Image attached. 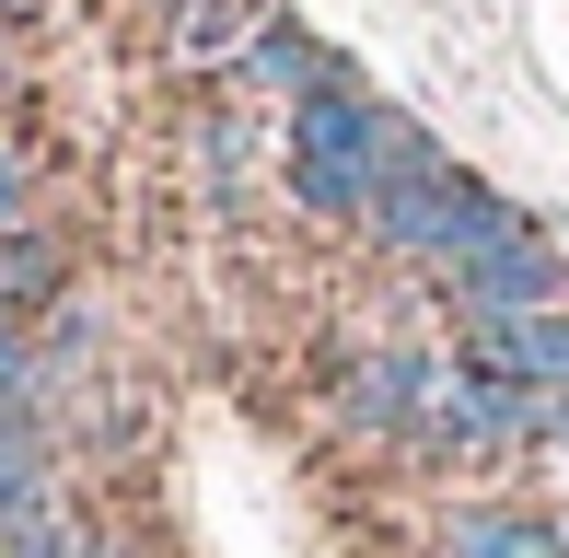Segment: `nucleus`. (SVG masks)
Segmentation results:
<instances>
[{
  "label": "nucleus",
  "mask_w": 569,
  "mask_h": 558,
  "mask_svg": "<svg viewBox=\"0 0 569 558\" xmlns=\"http://www.w3.org/2000/svg\"><path fill=\"white\" fill-rule=\"evenodd\" d=\"M360 233L383 245V257H419L430 279H453V268H477V257H500V245H523V233H547V221L523 210V198H500L488 175H465L453 151L442 163H419V175H396V187L372 198V221Z\"/></svg>",
  "instance_id": "nucleus-1"
},
{
  "label": "nucleus",
  "mask_w": 569,
  "mask_h": 558,
  "mask_svg": "<svg viewBox=\"0 0 569 558\" xmlns=\"http://www.w3.org/2000/svg\"><path fill=\"white\" fill-rule=\"evenodd\" d=\"M372 129H383V93L349 59L279 117V163H291V198L315 221H372Z\"/></svg>",
  "instance_id": "nucleus-2"
},
{
  "label": "nucleus",
  "mask_w": 569,
  "mask_h": 558,
  "mask_svg": "<svg viewBox=\"0 0 569 558\" xmlns=\"http://www.w3.org/2000/svg\"><path fill=\"white\" fill-rule=\"evenodd\" d=\"M442 302H453V326H523V315H558V302H569V257H558V233H523V245H500V257L453 268Z\"/></svg>",
  "instance_id": "nucleus-3"
},
{
  "label": "nucleus",
  "mask_w": 569,
  "mask_h": 558,
  "mask_svg": "<svg viewBox=\"0 0 569 558\" xmlns=\"http://www.w3.org/2000/svg\"><path fill=\"white\" fill-rule=\"evenodd\" d=\"M419 396H430V349H372V361L338 372V396H326V408H338L349 442H407Z\"/></svg>",
  "instance_id": "nucleus-4"
},
{
  "label": "nucleus",
  "mask_w": 569,
  "mask_h": 558,
  "mask_svg": "<svg viewBox=\"0 0 569 558\" xmlns=\"http://www.w3.org/2000/svg\"><path fill=\"white\" fill-rule=\"evenodd\" d=\"M326 70H338V47H326L315 23H302V12H268V23L244 36V59L221 70V82H232V93H256V106H279V117H291L302 93L326 82Z\"/></svg>",
  "instance_id": "nucleus-5"
},
{
  "label": "nucleus",
  "mask_w": 569,
  "mask_h": 558,
  "mask_svg": "<svg viewBox=\"0 0 569 558\" xmlns=\"http://www.w3.org/2000/svg\"><path fill=\"white\" fill-rule=\"evenodd\" d=\"M430 558H569V524L547 500H453Z\"/></svg>",
  "instance_id": "nucleus-6"
},
{
  "label": "nucleus",
  "mask_w": 569,
  "mask_h": 558,
  "mask_svg": "<svg viewBox=\"0 0 569 558\" xmlns=\"http://www.w3.org/2000/svg\"><path fill=\"white\" fill-rule=\"evenodd\" d=\"M465 372L488 385H523V396H569V302L523 326H465Z\"/></svg>",
  "instance_id": "nucleus-7"
},
{
  "label": "nucleus",
  "mask_w": 569,
  "mask_h": 558,
  "mask_svg": "<svg viewBox=\"0 0 569 558\" xmlns=\"http://www.w3.org/2000/svg\"><path fill=\"white\" fill-rule=\"evenodd\" d=\"M268 12H279V0H174V12H163V47H174L187 70H232Z\"/></svg>",
  "instance_id": "nucleus-8"
},
{
  "label": "nucleus",
  "mask_w": 569,
  "mask_h": 558,
  "mask_svg": "<svg viewBox=\"0 0 569 558\" xmlns=\"http://www.w3.org/2000/svg\"><path fill=\"white\" fill-rule=\"evenodd\" d=\"M36 512H59V442L47 430H0V536Z\"/></svg>",
  "instance_id": "nucleus-9"
},
{
  "label": "nucleus",
  "mask_w": 569,
  "mask_h": 558,
  "mask_svg": "<svg viewBox=\"0 0 569 558\" xmlns=\"http://www.w3.org/2000/svg\"><path fill=\"white\" fill-rule=\"evenodd\" d=\"M0 558H106V536H93V524H82V512L59 500V512L12 524V536H0Z\"/></svg>",
  "instance_id": "nucleus-10"
},
{
  "label": "nucleus",
  "mask_w": 569,
  "mask_h": 558,
  "mask_svg": "<svg viewBox=\"0 0 569 558\" xmlns=\"http://www.w3.org/2000/svg\"><path fill=\"white\" fill-rule=\"evenodd\" d=\"M23 12H36V0H0V23H23Z\"/></svg>",
  "instance_id": "nucleus-11"
},
{
  "label": "nucleus",
  "mask_w": 569,
  "mask_h": 558,
  "mask_svg": "<svg viewBox=\"0 0 569 558\" xmlns=\"http://www.w3.org/2000/svg\"><path fill=\"white\" fill-rule=\"evenodd\" d=\"M558 442H569V419H558Z\"/></svg>",
  "instance_id": "nucleus-12"
},
{
  "label": "nucleus",
  "mask_w": 569,
  "mask_h": 558,
  "mask_svg": "<svg viewBox=\"0 0 569 558\" xmlns=\"http://www.w3.org/2000/svg\"><path fill=\"white\" fill-rule=\"evenodd\" d=\"M163 12H174V0H163Z\"/></svg>",
  "instance_id": "nucleus-13"
},
{
  "label": "nucleus",
  "mask_w": 569,
  "mask_h": 558,
  "mask_svg": "<svg viewBox=\"0 0 569 558\" xmlns=\"http://www.w3.org/2000/svg\"><path fill=\"white\" fill-rule=\"evenodd\" d=\"M106 558H117V547H106Z\"/></svg>",
  "instance_id": "nucleus-14"
}]
</instances>
